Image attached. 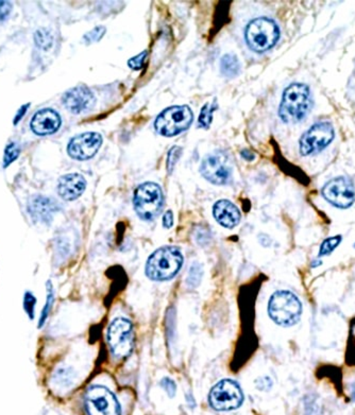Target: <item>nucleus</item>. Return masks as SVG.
<instances>
[{"label": "nucleus", "mask_w": 355, "mask_h": 415, "mask_svg": "<svg viewBox=\"0 0 355 415\" xmlns=\"http://www.w3.org/2000/svg\"><path fill=\"white\" fill-rule=\"evenodd\" d=\"M354 247H355V243H354Z\"/></svg>", "instance_id": "38"}, {"label": "nucleus", "mask_w": 355, "mask_h": 415, "mask_svg": "<svg viewBox=\"0 0 355 415\" xmlns=\"http://www.w3.org/2000/svg\"><path fill=\"white\" fill-rule=\"evenodd\" d=\"M213 215L215 217L216 221L226 229H233L241 221V212L239 208L228 200L216 202L213 208Z\"/></svg>", "instance_id": "18"}, {"label": "nucleus", "mask_w": 355, "mask_h": 415, "mask_svg": "<svg viewBox=\"0 0 355 415\" xmlns=\"http://www.w3.org/2000/svg\"><path fill=\"white\" fill-rule=\"evenodd\" d=\"M101 145H103V137L100 134L87 132L70 139L67 146V153L72 159L87 161L98 152Z\"/></svg>", "instance_id": "13"}, {"label": "nucleus", "mask_w": 355, "mask_h": 415, "mask_svg": "<svg viewBox=\"0 0 355 415\" xmlns=\"http://www.w3.org/2000/svg\"><path fill=\"white\" fill-rule=\"evenodd\" d=\"M341 241V236H334V237H330V238L325 239L321 243L319 256H325V255L331 254L338 247Z\"/></svg>", "instance_id": "24"}, {"label": "nucleus", "mask_w": 355, "mask_h": 415, "mask_svg": "<svg viewBox=\"0 0 355 415\" xmlns=\"http://www.w3.org/2000/svg\"><path fill=\"white\" fill-rule=\"evenodd\" d=\"M19 154H21V146L17 142H10L6 147L3 154V168H7L8 166L14 163L19 159Z\"/></svg>", "instance_id": "23"}, {"label": "nucleus", "mask_w": 355, "mask_h": 415, "mask_svg": "<svg viewBox=\"0 0 355 415\" xmlns=\"http://www.w3.org/2000/svg\"><path fill=\"white\" fill-rule=\"evenodd\" d=\"M208 401H210L212 408L215 410H234L243 404V391L235 381H231V379H224L211 390Z\"/></svg>", "instance_id": "7"}, {"label": "nucleus", "mask_w": 355, "mask_h": 415, "mask_svg": "<svg viewBox=\"0 0 355 415\" xmlns=\"http://www.w3.org/2000/svg\"><path fill=\"white\" fill-rule=\"evenodd\" d=\"M271 319L281 326H292L298 323L302 313L299 299L292 292L282 290L272 294L268 304Z\"/></svg>", "instance_id": "4"}, {"label": "nucleus", "mask_w": 355, "mask_h": 415, "mask_svg": "<svg viewBox=\"0 0 355 415\" xmlns=\"http://www.w3.org/2000/svg\"><path fill=\"white\" fill-rule=\"evenodd\" d=\"M241 70L239 60L234 54H226L220 61V71L227 78H234L239 75Z\"/></svg>", "instance_id": "19"}, {"label": "nucleus", "mask_w": 355, "mask_h": 415, "mask_svg": "<svg viewBox=\"0 0 355 415\" xmlns=\"http://www.w3.org/2000/svg\"><path fill=\"white\" fill-rule=\"evenodd\" d=\"M241 155H243L244 159H248V161H252L255 159V154L249 151L241 152Z\"/></svg>", "instance_id": "36"}, {"label": "nucleus", "mask_w": 355, "mask_h": 415, "mask_svg": "<svg viewBox=\"0 0 355 415\" xmlns=\"http://www.w3.org/2000/svg\"><path fill=\"white\" fill-rule=\"evenodd\" d=\"M312 109V96L309 87L303 83H292L283 93L279 106V117L284 124L301 122Z\"/></svg>", "instance_id": "1"}, {"label": "nucleus", "mask_w": 355, "mask_h": 415, "mask_svg": "<svg viewBox=\"0 0 355 415\" xmlns=\"http://www.w3.org/2000/svg\"><path fill=\"white\" fill-rule=\"evenodd\" d=\"M148 52H140L138 56H134V58H130L128 61V65L132 68V69L140 70L143 68L144 63H145L146 58H147Z\"/></svg>", "instance_id": "28"}, {"label": "nucleus", "mask_w": 355, "mask_h": 415, "mask_svg": "<svg viewBox=\"0 0 355 415\" xmlns=\"http://www.w3.org/2000/svg\"><path fill=\"white\" fill-rule=\"evenodd\" d=\"M181 154H182V149L180 147L171 148L169 153V161H167V169H169V173L173 172L175 164L180 159Z\"/></svg>", "instance_id": "27"}, {"label": "nucleus", "mask_w": 355, "mask_h": 415, "mask_svg": "<svg viewBox=\"0 0 355 415\" xmlns=\"http://www.w3.org/2000/svg\"><path fill=\"white\" fill-rule=\"evenodd\" d=\"M280 38L278 25L272 19L259 17L248 23L245 38L248 46L257 54L268 52Z\"/></svg>", "instance_id": "3"}, {"label": "nucleus", "mask_w": 355, "mask_h": 415, "mask_svg": "<svg viewBox=\"0 0 355 415\" xmlns=\"http://www.w3.org/2000/svg\"><path fill=\"white\" fill-rule=\"evenodd\" d=\"M34 41L35 44H36L39 48L47 52V50H50L52 48V44H54V36L46 29H40V30L35 32Z\"/></svg>", "instance_id": "21"}, {"label": "nucleus", "mask_w": 355, "mask_h": 415, "mask_svg": "<svg viewBox=\"0 0 355 415\" xmlns=\"http://www.w3.org/2000/svg\"><path fill=\"white\" fill-rule=\"evenodd\" d=\"M305 414L306 415H319V406L316 403L313 397H310L306 401L305 404Z\"/></svg>", "instance_id": "32"}, {"label": "nucleus", "mask_w": 355, "mask_h": 415, "mask_svg": "<svg viewBox=\"0 0 355 415\" xmlns=\"http://www.w3.org/2000/svg\"><path fill=\"white\" fill-rule=\"evenodd\" d=\"M87 188V181L78 173H69L60 177L58 182V194L65 201H74L81 197Z\"/></svg>", "instance_id": "16"}, {"label": "nucleus", "mask_w": 355, "mask_h": 415, "mask_svg": "<svg viewBox=\"0 0 355 415\" xmlns=\"http://www.w3.org/2000/svg\"><path fill=\"white\" fill-rule=\"evenodd\" d=\"M161 385L164 388V390L166 391L167 394L171 397L175 396V391H177V387H175V383H173L171 379L169 378L165 377L162 379Z\"/></svg>", "instance_id": "33"}, {"label": "nucleus", "mask_w": 355, "mask_h": 415, "mask_svg": "<svg viewBox=\"0 0 355 415\" xmlns=\"http://www.w3.org/2000/svg\"><path fill=\"white\" fill-rule=\"evenodd\" d=\"M12 11V3L10 1H0V23L7 21Z\"/></svg>", "instance_id": "31"}, {"label": "nucleus", "mask_w": 355, "mask_h": 415, "mask_svg": "<svg viewBox=\"0 0 355 415\" xmlns=\"http://www.w3.org/2000/svg\"><path fill=\"white\" fill-rule=\"evenodd\" d=\"M351 397L355 401V381L351 385Z\"/></svg>", "instance_id": "37"}, {"label": "nucleus", "mask_w": 355, "mask_h": 415, "mask_svg": "<svg viewBox=\"0 0 355 415\" xmlns=\"http://www.w3.org/2000/svg\"><path fill=\"white\" fill-rule=\"evenodd\" d=\"M347 364L355 366V317L352 319L349 333L348 344H347Z\"/></svg>", "instance_id": "22"}, {"label": "nucleus", "mask_w": 355, "mask_h": 415, "mask_svg": "<svg viewBox=\"0 0 355 415\" xmlns=\"http://www.w3.org/2000/svg\"><path fill=\"white\" fill-rule=\"evenodd\" d=\"M52 303H54V293L52 291L48 293L47 295V302L46 305H45L44 309H43L42 315H41L40 322H39V326L42 327L44 325L45 321H46L47 317L50 315V309L52 307Z\"/></svg>", "instance_id": "30"}, {"label": "nucleus", "mask_w": 355, "mask_h": 415, "mask_svg": "<svg viewBox=\"0 0 355 415\" xmlns=\"http://www.w3.org/2000/svg\"><path fill=\"white\" fill-rule=\"evenodd\" d=\"M105 27H96V28L93 29L91 32L87 33V34L85 35V40L87 41V43L98 42V41H100V38H103V35H105Z\"/></svg>", "instance_id": "29"}, {"label": "nucleus", "mask_w": 355, "mask_h": 415, "mask_svg": "<svg viewBox=\"0 0 355 415\" xmlns=\"http://www.w3.org/2000/svg\"><path fill=\"white\" fill-rule=\"evenodd\" d=\"M334 136L332 124L327 122H317L302 135L299 142L300 153L303 157L319 153L333 142Z\"/></svg>", "instance_id": "9"}, {"label": "nucleus", "mask_w": 355, "mask_h": 415, "mask_svg": "<svg viewBox=\"0 0 355 415\" xmlns=\"http://www.w3.org/2000/svg\"><path fill=\"white\" fill-rule=\"evenodd\" d=\"M89 415H120V403L110 390L101 385L89 388L85 395Z\"/></svg>", "instance_id": "10"}, {"label": "nucleus", "mask_w": 355, "mask_h": 415, "mask_svg": "<svg viewBox=\"0 0 355 415\" xmlns=\"http://www.w3.org/2000/svg\"><path fill=\"white\" fill-rule=\"evenodd\" d=\"M35 304H36L35 296L31 292H26V294L23 296V308H25V311H26L30 319H34Z\"/></svg>", "instance_id": "26"}, {"label": "nucleus", "mask_w": 355, "mask_h": 415, "mask_svg": "<svg viewBox=\"0 0 355 415\" xmlns=\"http://www.w3.org/2000/svg\"><path fill=\"white\" fill-rule=\"evenodd\" d=\"M217 109V103L214 101L213 103H206L202 110H201L200 116L198 120L199 128H210L213 122V114Z\"/></svg>", "instance_id": "20"}, {"label": "nucleus", "mask_w": 355, "mask_h": 415, "mask_svg": "<svg viewBox=\"0 0 355 415\" xmlns=\"http://www.w3.org/2000/svg\"><path fill=\"white\" fill-rule=\"evenodd\" d=\"M163 192L155 183H144L134 192V210L138 217L146 221L155 219L159 215L163 208Z\"/></svg>", "instance_id": "5"}, {"label": "nucleus", "mask_w": 355, "mask_h": 415, "mask_svg": "<svg viewBox=\"0 0 355 415\" xmlns=\"http://www.w3.org/2000/svg\"><path fill=\"white\" fill-rule=\"evenodd\" d=\"M200 172L206 180L213 184H228L232 179L231 161L226 154L216 152L202 161Z\"/></svg>", "instance_id": "11"}, {"label": "nucleus", "mask_w": 355, "mask_h": 415, "mask_svg": "<svg viewBox=\"0 0 355 415\" xmlns=\"http://www.w3.org/2000/svg\"><path fill=\"white\" fill-rule=\"evenodd\" d=\"M183 264V256L175 247H163L155 251L148 259L146 274L150 280H167L179 272Z\"/></svg>", "instance_id": "2"}, {"label": "nucleus", "mask_w": 355, "mask_h": 415, "mask_svg": "<svg viewBox=\"0 0 355 415\" xmlns=\"http://www.w3.org/2000/svg\"><path fill=\"white\" fill-rule=\"evenodd\" d=\"M29 106H30V103H27L26 105H23V106L19 109V112H17V114L15 115L14 120H13V124H14V126L19 124V122H21V120H23V117L26 115Z\"/></svg>", "instance_id": "34"}, {"label": "nucleus", "mask_w": 355, "mask_h": 415, "mask_svg": "<svg viewBox=\"0 0 355 415\" xmlns=\"http://www.w3.org/2000/svg\"><path fill=\"white\" fill-rule=\"evenodd\" d=\"M58 210V204L52 199L42 196L32 198L28 205V210L32 219L43 223L52 221V217Z\"/></svg>", "instance_id": "17"}, {"label": "nucleus", "mask_w": 355, "mask_h": 415, "mask_svg": "<svg viewBox=\"0 0 355 415\" xmlns=\"http://www.w3.org/2000/svg\"><path fill=\"white\" fill-rule=\"evenodd\" d=\"M64 106L73 114H81L91 110L95 104V96L93 91L85 85L70 89L63 95Z\"/></svg>", "instance_id": "14"}, {"label": "nucleus", "mask_w": 355, "mask_h": 415, "mask_svg": "<svg viewBox=\"0 0 355 415\" xmlns=\"http://www.w3.org/2000/svg\"><path fill=\"white\" fill-rule=\"evenodd\" d=\"M173 212L171 210L165 212V215L163 217V225L164 227H166V229H171L173 227Z\"/></svg>", "instance_id": "35"}, {"label": "nucleus", "mask_w": 355, "mask_h": 415, "mask_svg": "<svg viewBox=\"0 0 355 415\" xmlns=\"http://www.w3.org/2000/svg\"><path fill=\"white\" fill-rule=\"evenodd\" d=\"M193 122V112L186 105H175L158 116L155 128L160 135L173 137L185 131Z\"/></svg>", "instance_id": "6"}, {"label": "nucleus", "mask_w": 355, "mask_h": 415, "mask_svg": "<svg viewBox=\"0 0 355 415\" xmlns=\"http://www.w3.org/2000/svg\"><path fill=\"white\" fill-rule=\"evenodd\" d=\"M61 126V117L52 109H44L35 113L30 122L33 133L39 136L52 135Z\"/></svg>", "instance_id": "15"}, {"label": "nucleus", "mask_w": 355, "mask_h": 415, "mask_svg": "<svg viewBox=\"0 0 355 415\" xmlns=\"http://www.w3.org/2000/svg\"><path fill=\"white\" fill-rule=\"evenodd\" d=\"M323 197L330 204L337 208H350L355 201L354 186L349 179L337 177L325 183Z\"/></svg>", "instance_id": "12"}, {"label": "nucleus", "mask_w": 355, "mask_h": 415, "mask_svg": "<svg viewBox=\"0 0 355 415\" xmlns=\"http://www.w3.org/2000/svg\"><path fill=\"white\" fill-rule=\"evenodd\" d=\"M108 341L111 350L116 357H128L134 346L132 323L125 317L115 319L109 327Z\"/></svg>", "instance_id": "8"}, {"label": "nucleus", "mask_w": 355, "mask_h": 415, "mask_svg": "<svg viewBox=\"0 0 355 415\" xmlns=\"http://www.w3.org/2000/svg\"><path fill=\"white\" fill-rule=\"evenodd\" d=\"M201 278H202V269L198 262H195L189 271V278H187V284H189V287H197L200 282Z\"/></svg>", "instance_id": "25"}]
</instances>
